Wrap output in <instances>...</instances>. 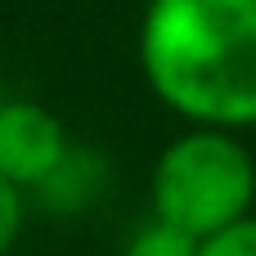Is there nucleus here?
Instances as JSON below:
<instances>
[{
  "label": "nucleus",
  "instance_id": "1",
  "mask_svg": "<svg viewBox=\"0 0 256 256\" xmlns=\"http://www.w3.org/2000/svg\"><path fill=\"white\" fill-rule=\"evenodd\" d=\"M140 68L194 126H256V0H148Z\"/></svg>",
  "mask_w": 256,
  "mask_h": 256
},
{
  "label": "nucleus",
  "instance_id": "2",
  "mask_svg": "<svg viewBox=\"0 0 256 256\" xmlns=\"http://www.w3.org/2000/svg\"><path fill=\"white\" fill-rule=\"evenodd\" d=\"M252 198L256 162L243 140L220 126H189L153 166V216L198 243L252 216Z\"/></svg>",
  "mask_w": 256,
  "mask_h": 256
},
{
  "label": "nucleus",
  "instance_id": "3",
  "mask_svg": "<svg viewBox=\"0 0 256 256\" xmlns=\"http://www.w3.org/2000/svg\"><path fill=\"white\" fill-rule=\"evenodd\" d=\"M72 158L63 122L32 99L0 104V176L14 189H45L58 166Z\"/></svg>",
  "mask_w": 256,
  "mask_h": 256
},
{
  "label": "nucleus",
  "instance_id": "4",
  "mask_svg": "<svg viewBox=\"0 0 256 256\" xmlns=\"http://www.w3.org/2000/svg\"><path fill=\"white\" fill-rule=\"evenodd\" d=\"M198 238H189L184 230H176V225H166V220H148V225H140L135 230V238L126 243V252L122 256H198Z\"/></svg>",
  "mask_w": 256,
  "mask_h": 256
},
{
  "label": "nucleus",
  "instance_id": "5",
  "mask_svg": "<svg viewBox=\"0 0 256 256\" xmlns=\"http://www.w3.org/2000/svg\"><path fill=\"white\" fill-rule=\"evenodd\" d=\"M198 256H256V216H243V220L225 225L220 234L202 238Z\"/></svg>",
  "mask_w": 256,
  "mask_h": 256
},
{
  "label": "nucleus",
  "instance_id": "6",
  "mask_svg": "<svg viewBox=\"0 0 256 256\" xmlns=\"http://www.w3.org/2000/svg\"><path fill=\"white\" fill-rule=\"evenodd\" d=\"M18 230H22V189H14L0 176V256L18 243Z\"/></svg>",
  "mask_w": 256,
  "mask_h": 256
}]
</instances>
